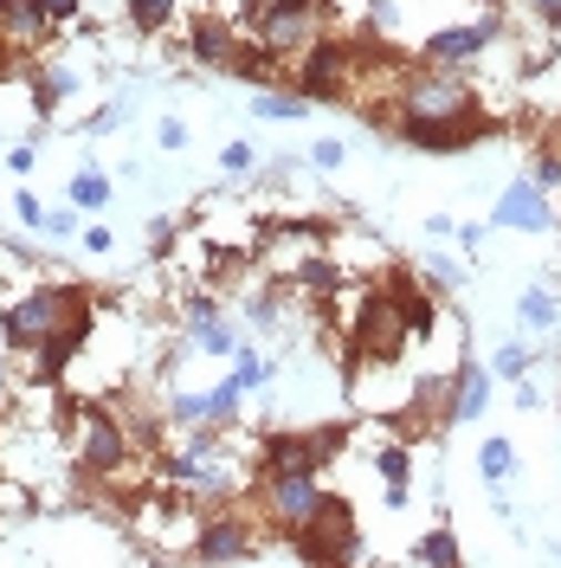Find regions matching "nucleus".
Wrapping results in <instances>:
<instances>
[{
	"label": "nucleus",
	"instance_id": "34",
	"mask_svg": "<svg viewBox=\"0 0 561 568\" xmlns=\"http://www.w3.org/2000/svg\"><path fill=\"white\" fill-rule=\"evenodd\" d=\"M155 142H162L169 155H175V149H187V123H181V116H162V123H155Z\"/></svg>",
	"mask_w": 561,
	"mask_h": 568
},
{
	"label": "nucleus",
	"instance_id": "5",
	"mask_svg": "<svg viewBox=\"0 0 561 568\" xmlns=\"http://www.w3.org/2000/svg\"><path fill=\"white\" fill-rule=\"evenodd\" d=\"M458 110H478V84L452 65H420L400 71L394 84V116H458Z\"/></svg>",
	"mask_w": 561,
	"mask_h": 568
},
{
	"label": "nucleus",
	"instance_id": "3",
	"mask_svg": "<svg viewBox=\"0 0 561 568\" xmlns=\"http://www.w3.org/2000/svg\"><path fill=\"white\" fill-rule=\"evenodd\" d=\"M284 549L310 568H336V562H368V542H361V524H355L349 497L329 491V504L316 510V524H304L297 536H284Z\"/></svg>",
	"mask_w": 561,
	"mask_h": 568
},
{
	"label": "nucleus",
	"instance_id": "1",
	"mask_svg": "<svg viewBox=\"0 0 561 568\" xmlns=\"http://www.w3.org/2000/svg\"><path fill=\"white\" fill-rule=\"evenodd\" d=\"M84 311H91V291H84V284H27L20 297L0 304V343L13 355H33V349H45L71 317H84Z\"/></svg>",
	"mask_w": 561,
	"mask_h": 568
},
{
	"label": "nucleus",
	"instance_id": "26",
	"mask_svg": "<svg viewBox=\"0 0 561 568\" xmlns=\"http://www.w3.org/2000/svg\"><path fill=\"white\" fill-rule=\"evenodd\" d=\"M478 478H484V485L517 478V446H510V439H484V446H478Z\"/></svg>",
	"mask_w": 561,
	"mask_h": 568
},
{
	"label": "nucleus",
	"instance_id": "42",
	"mask_svg": "<svg viewBox=\"0 0 561 568\" xmlns=\"http://www.w3.org/2000/svg\"><path fill=\"white\" fill-rule=\"evenodd\" d=\"M284 7H323V0H284Z\"/></svg>",
	"mask_w": 561,
	"mask_h": 568
},
{
	"label": "nucleus",
	"instance_id": "7",
	"mask_svg": "<svg viewBox=\"0 0 561 568\" xmlns=\"http://www.w3.org/2000/svg\"><path fill=\"white\" fill-rule=\"evenodd\" d=\"M503 123H497L491 110H458V116H394V136L407 142V149H426V155H465V149H478L484 136H497Z\"/></svg>",
	"mask_w": 561,
	"mask_h": 568
},
{
	"label": "nucleus",
	"instance_id": "35",
	"mask_svg": "<svg viewBox=\"0 0 561 568\" xmlns=\"http://www.w3.org/2000/svg\"><path fill=\"white\" fill-rule=\"evenodd\" d=\"M220 169H226V175H246L252 169V142H226V149H220Z\"/></svg>",
	"mask_w": 561,
	"mask_h": 568
},
{
	"label": "nucleus",
	"instance_id": "17",
	"mask_svg": "<svg viewBox=\"0 0 561 568\" xmlns=\"http://www.w3.org/2000/svg\"><path fill=\"white\" fill-rule=\"evenodd\" d=\"M491 368H478V362H458V375H452V420H484V407H491Z\"/></svg>",
	"mask_w": 561,
	"mask_h": 568
},
{
	"label": "nucleus",
	"instance_id": "37",
	"mask_svg": "<svg viewBox=\"0 0 561 568\" xmlns=\"http://www.w3.org/2000/svg\"><path fill=\"white\" fill-rule=\"evenodd\" d=\"M33 162H39L33 142H13V149H7V169H13V175H33Z\"/></svg>",
	"mask_w": 561,
	"mask_h": 568
},
{
	"label": "nucleus",
	"instance_id": "12",
	"mask_svg": "<svg viewBox=\"0 0 561 568\" xmlns=\"http://www.w3.org/2000/svg\"><path fill=\"white\" fill-rule=\"evenodd\" d=\"M491 39H497V13H484V20H452V27H439V33L420 45V65L465 71L478 52H491Z\"/></svg>",
	"mask_w": 561,
	"mask_h": 568
},
{
	"label": "nucleus",
	"instance_id": "28",
	"mask_svg": "<svg viewBox=\"0 0 561 568\" xmlns=\"http://www.w3.org/2000/svg\"><path fill=\"white\" fill-rule=\"evenodd\" d=\"M491 375H497V382H523V375H529V349H523V343H497Z\"/></svg>",
	"mask_w": 561,
	"mask_h": 568
},
{
	"label": "nucleus",
	"instance_id": "25",
	"mask_svg": "<svg viewBox=\"0 0 561 568\" xmlns=\"http://www.w3.org/2000/svg\"><path fill=\"white\" fill-rule=\"evenodd\" d=\"M110 194H116V187H110L104 169H78V175H71V207L104 213V207H110Z\"/></svg>",
	"mask_w": 561,
	"mask_h": 568
},
{
	"label": "nucleus",
	"instance_id": "14",
	"mask_svg": "<svg viewBox=\"0 0 561 568\" xmlns=\"http://www.w3.org/2000/svg\"><path fill=\"white\" fill-rule=\"evenodd\" d=\"M239 45H246V27H233L226 13H201V20L187 27V59L207 65V71H233Z\"/></svg>",
	"mask_w": 561,
	"mask_h": 568
},
{
	"label": "nucleus",
	"instance_id": "29",
	"mask_svg": "<svg viewBox=\"0 0 561 568\" xmlns=\"http://www.w3.org/2000/svg\"><path fill=\"white\" fill-rule=\"evenodd\" d=\"M13 213H20V226H33V233L45 226V201H39L33 187H20V194H13Z\"/></svg>",
	"mask_w": 561,
	"mask_h": 568
},
{
	"label": "nucleus",
	"instance_id": "15",
	"mask_svg": "<svg viewBox=\"0 0 561 568\" xmlns=\"http://www.w3.org/2000/svg\"><path fill=\"white\" fill-rule=\"evenodd\" d=\"M381 291L394 297V311L407 317V336H414V343H426V336H432V323H439V304H432V291H420V278H414V272H387Z\"/></svg>",
	"mask_w": 561,
	"mask_h": 568
},
{
	"label": "nucleus",
	"instance_id": "30",
	"mask_svg": "<svg viewBox=\"0 0 561 568\" xmlns=\"http://www.w3.org/2000/svg\"><path fill=\"white\" fill-rule=\"evenodd\" d=\"M536 187H561V149H542V155H536Z\"/></svg>",
	"mask_w": 561,
	"mask_h": 568
},
{
	"label": "nucleus",
	"instance_id": "39",
	"mask_svg": "<svg viewBox=\"0 0 561 568\" xmlns=\"http://www.w3.org/2000/svg\"><path fill=\"white\" fill-rule=\"evenodd\" d=\"M529 13H536L549 33H561V0H529Z\"/></svg>",
	"mask_w": 561,
	"mask_h": 568
},
{
	"label": "nucleus",
	"instance_id": "16",
	"mask_svg": "<svg viewBox=\"0 0 561 568\" xmlns=\"http://www.w3.org/2000/svg\"><path fill=\"white\" fill-rule=\"evenodd\" d=\"M52 33V20L39 13L33 0H0V39L13 45V52H39Z\"/></svg>",
	"mask_w": 561,
	"mask_h": 568
},
{
	"label": "nucleus",
	"instance_id": "19",
	"mask_svg": "<svg viewBox=\"0 0 561 568\" xmlns=\"http://www.w3.org/2000/svg\"><path fill=\"white\" fill-rule=\"evenodd\" d=\"M78 91V71L71 65H33V116H52Z\"/></svg>",
	"mask_w": 561,
	"mask_h": 568
},
{
	"label": "nucleus",
	"instance_id": "10",
	"mask_svg": "<svg viewBox=\"0 0 561 568\" xmlns=\"http://www.w3.org/2000/svg\"><path fill=\"white\" fill-rule=\"evenodd\" d=\"M246 33L258 45H272L278 59H304L323 39V7H284V0H252Z\"/></svg>",
	"mask_w": 561,
	"mask_h": 568
},
{
	"label": "nucleus",
	"instance_id": "20",
	"mask_svg": "<svg viewBox=\"0 0 561 568\" xmlns=\"http://www.w3.org/2000/svg\"><path fill=\"white\" fill-rule=\"evenodd\" d=\"M517 317H523V329H561V297L549 284H529L517 297Z\"/></svg>",
	"mask_w": 561,
	"mask_h": 568
},
{
	"label": "nucleus",
	"instance_id": "27",
	"mask_svg": "<svg viewBox=\"0 0 561 568\" xmlns=\"http://www.w3.org/2000/svg\"><path fill=\"white\" fill-rule=\"evenodd\" d=\"M194 349H201V355H239L246 343H239L220 317H207V323H194Z\"/></svg>",
	"mask_w": 561,
	"mask_h": 568
},
{
	"label": "nucleus",
	"instance_id": "11",
	"mask_svg": "<svg viewBox=\"0 0 561 568\" xmlns=\"http://www.w3.org/2000/svg\"><path fill=\"white\" fill-rule=\"evenodd\" d=\"M258 556V530H252V517H239L233 504L226 510H207L201 524H194V536H187V562H252Z\"/></svg>",
	"mask_w": 561,
	"mask_h": 568
},
{
	"label": "nucleus",
	"instance_id": "13",
	"mask_svg": "<svg viewBox=\"0 0 561 568\" xmlns=\"http://www.w3.org/2000/svg\"><path fill=\"white\" fill-rule=\"evenodd\" d=\"M491 226H510V233H549V226H555L549 187H536V181H510V187L497 194V207H491Z\"/></svg>",
	"mask_w": 561,
	"mask_h": 568
},
{
	"label": "nucleus",
	"instance_id": "24",
	"mask_svg": "<svg viewBox=\"0 0 561 568\" xmlns=\"http://www.w3.org/2000/svg\"><path fill=\"white\" fill-rule=\"evenodd\" d=\"M123 13H130V27H136L142 39H155V33H169V27H175L181 0H123Z\"/></svg>",
	"mask_w": 561,
	"mask_h": 568
},
{
	"label": "nucleus",
	"instance_id": "23",
	"mask_svg": "<svg viewBox=\"0 0 561 568\" xmlns=\"http://www.w3.org/2000/svg\"><path fill=\"white\" fill-rule=\"evenodd\" d=\"M420 568H465V549H458V536L452 530H426L414 549H407Z\"/></svg>",
	"mask_w": 561,
	"mask_h": 568
},
{
	"label": "nucleus",
	"instance_id": "9",
	"mask_svg": "<svg viewBox=\"0 0 561 568\" xmlns=\"http://www.w3.org/2000/svg\"><path fill=\"white\" fill-rule=\"evenodd\" d=\"M349 426H290V433H265L258 439V471H323L343 453Z\"/></svg>",
	"mask_w": 561,
	"mask_h": 568
},
{
	"label": "nucleus",
	"instance_id": "18",
	"mask_svg": "<svg viewBox=\"0 0 561 568\" xmlns=\"http://www.w3.org/2000/svg\"><path fill=\"white\" fill-rule=\"evenodd\" d=\"M290 291H304V297H316V304H329V297L343 291V272H336L323 252H304V258L290 265Z\"/></svg>",
	"mask_w": 561,
	"mask_h": 568
},
{
	"label": "nucleus",
	"instance_id": "21",
	"mask_svg": "<svg viewBox=\"0 0 561 568\" xmlns=\"http://www.w3.org/2000/svg\"><path fill=\"white\" fill-rule=\"evenodd\" d=\"M375 471H381L387 491H414V446L407 439H387L381 453H375Z\"/></svg>",
	"mask_w": 561,
	"mask_h": 568
},
{
	"label": "nucleus",
	"instance_id": "8",
	"mask_svg": "<svg viewBox=\"0 0 561 568\" xmlns=\"http://www.w3.org/2000/svg\"><path fill=\"white\" fill-rule=\"evenodd\" d=\"M355 78H361V65H355V39H316L310 52L297 59V78H290V91H304L310 104H349Z\"/></svg>",
	"mask_w": 561,
	"mask_h": 568
},
{
	"label": "nucleus",
	"instance_id": "4",
	"mask_svg": "<svg viewBox=\"0 0 561 568\" xmlns=\"http://www.w3.org/2000/svg\"><path fill=\"white\" fill-rule=\"evenodd\" d=\"M343 336H349V349H355V368L361 362H400L407 355V317L394 311V297H387L381 284L375 291L355 284V311L343 323Z\"/></svg>",
	"mask_w": 561,
	"mask_h": 568
},
{
	"label": "nucleus",
	"instance_id": "6",
	"mask_svg": "<svg viewBox=\"0 0 561 568\" xmlns=\"http://www.w3.org/2000/svg\"><path fill=\"white\" fill-rule=\"evenodd\" d=\"M329 504V485L316 471H258V510L278 536H297L316 524V510Z\"/></svg>",
	"mask_w": 561,
	"mask_h": 568
},
{
	"label": "nucleus",
	"instance_id": "41",
	"mask_svg": "<svg viewBox=\"0 0 561 568\" xmlns=\"http://www.w3.org/2000/svg\"><path fill=\"white\" fill-rule=\"evenodd\" d=\"M0 414H13V375H7V362H0Z\"/></svg>",
	"mask_w": 561,
	"mask_h": 568
},
{
	"label": "nucleus",
	"instance_id": "40",
	"mask_svg": "<svg viewBox=\"0 0 561 568\" xmlns=\"http://www.w3.org/2000/svg\"><path fill=\"white\" fill-rule=\"evenodd\" d=\"M432 284H465V272H458L452 258H432Z\"/></svg>",
	"mask_w": 561,
	"mask_h": 568
},
{
	"label": "nucleus",
	"instance_id": "38",
	"mask_svg": "<svg viewBox=\"0 0 561 568\" xmlns=\"http://www.w3.org/2000/svg\"><path fill=\"white\" fill-rule=\"evenodd\" d=\"M149 246H155V252L175 246V220H169V213H162V220H149Z\"/></svg>",
	"mask_w": 561,
	"mask_h": 568
},
{
	"label": "nucleus",
	"instance_id": "2",
	"mask_svg": "<svg viewBox=\"0 0 561 568\" xmlns=\"http://www.w3.org/2000/svg\"><path fill=\"white\" fill-rule=\"evenodd\" d=\"M71 446H78V465H84V471H98V478H123L130 459H136L130 426L116 420V407L98 400V394L71 400Z\"/></svg>",
	"mask_w": 561,
	"mask_h": 568
},
{
	"label": "nucleus",
	"instance_id": "36",
	"mask_svg": "<svg viewBox=\"0 0 561 568\" xmlns=\"http://www.w3.org/2000/svg\"><path fill=\"white\" fill-rule=\"evenodd\" d=\"M343 155H349V149H343L336 136H323V142L310 149V162H316V169H343Z\"/></svg>",
	"mask_w": 561,
	"mask_h": 568
},
{
	"label": "nucleus",
	"instance_id": "32",
	"mask_svg": "<svg viewBox=\"0 0 561 568\" xmlns=\"http://www.w3.org/2000/svg\"><path fill=\"white\" fill-rule=\"evenodd\" d=\"M78 246H84V252H98V258H104V252L116 246V233H110L104 220H91V226H84V233H78Z\"/></svg>",
	"mask_w": 561,
	"mask_h": 568
},
{
	"label": "nucleus",
	"instance_id": "22",
	"mask_svg": "<svg viewBox=\"0 0 561 568\" xmlns=\"http://www.w3.org/2000/svg\"><path fill=\"white\" fill-rule=\"evenodd\" d=\"M252 116H265V123H304L310 116V98L304 91H258L252 98Z\"/></svg>",
	"mask_w": 561,
	"mask_h": 568
},
{
	"label": "nucleus",
	"instance_id": "33",
	"mask_svg": "<svg viewBox=\"0 0 561 568\" xmlns=\"http://www.w3.org/2000/svg\"><path fill=\"white\" fill-rule=\"evenodd\" d=\"M39 233H52V240H71V233H78V213H71V207H45V226H39Z\"/></svg>",
	"mask_w": 561,
	"mask_h": 568
},
{
	"label": "nucleus",
	"instance_id": "31",
	"mask_svg": "<svg viewBox=\"0 0 561 568\" xmlns=\"http://www.w3.org/2000/svg\"><path fill=\"white\" fill-rule=\"evenodd\" d=\"M33 7L45 13V20H52V27H71V20L84 13V0H33Z\"/></svg>",
	"mask_w": 561,
	"mask_h": 568
}]
</instances>
